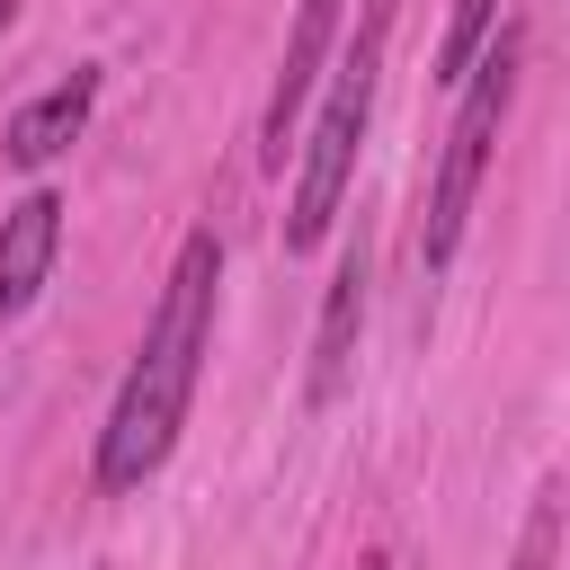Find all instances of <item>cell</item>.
<instances>
[{"mask_svg": "<svg viewBox=\"0 0 570 570\" xmlns=\"http://www.w3.org/2000/svg\"><path fill=\"white\" fill-rule=\"evenodd\" d=\"M89 107H98V71L89 62H71L53 89H36L18 116H9V134H0V151L18 160V169H45L53 151H71L80 142V125H89Z\"/></svg>", "mask_w": 570, "mask_h": 570, "instance_id": "cell-6", "label": "cell"}, {"mask_svg": "<svg viewBox=\"0 0 570 570\" xmlns=\"http://www.w3.org/2000/svg\"><path fill=\"white\" fill-rule=\"evenodd\" d=\"M53 258H62V196H18L9 214H0V321H18L36 294H45V276H53Z\"/></svg>", "mask_w": 570, "mask_h": 570, "instance_id": "cell-5", "label": "cell"}, {"mask_svg": "<svg viewBox=\"0 0 570 570\" xmlns=\"http://www.w3.org/2000/svg\"><path fill=\"white\" fill-rule=\"evenodd\" d=\"M9 18H18V0H0V36H9Z\"/></svg>", "mask_w": 570, "mask_h": 570, "instance_id": "cell-10", "label": "cell"}, {"mask_svg": "<svg viewBox=\"0 0 570 570\" xmlns=\"http://www.w3.org/2000/svg\"><path fill=\"white\" fill-rule=\"evenodd\" d=\"M338 9H347V0H294V36H285V53H276V89H267V125H258L267 169H285V151H294V125H303L312 80H321V62H330Z\"/></svg>", "mask_w": 570, "mask_h": 570, "instance_id": "cell-4", "label": "cell"}, {"mask_svg": "<svg viewBox=\"0 0 570 570\" xmlns=\"http://www.w3.org/2000/svg\"><path fill=\"white\" fill-rule=\"evenodd\" d=\"M356 570H383V561H356Z\"/></svg>", "mask_w": 570, "mask_h": 570, "instance_id": "cell-11", "label": "cell"}, {"mask_svg": "<svg viewBox=\"0 0 570 570\" xmlns=\"http://www.w3.org/2000/svg\"><path fill=\"white\" fill-rule=\"evenodd\" d=\"M383 45H392V9L374 0L356 18V45L330 71L321 116H312V142H303V169H294V205H285V249H321L338 205H347V178H356V151H365V116H374V80H383Z\"/></svg>", "mask_w": 570, "mask_h": 570, "instance_id": "cell-2", "label": "cell"}, {"mask_svg": "<svg viewBox=\"0 0 570 570\" xmlns=\"http://www.w3.org/2000/svg\"><path fill=\"white\" fill-rule=\"evenodd\" d=\"M508 570H561V490L543 481L534 508H525V534H517V561Z\"/></svg>", "mask_w": 570, "mask_h": 570, "instance_id": "cell-9", "label": "cell"}, {"mask_svg": "<svg viewBox=\"0 0 570 570\" xmlns=\"http://www.w3.org/2000/svg\"><path fill=\"white\" fill-rule=\"evenodd\" d=\"M499 36V0H454V18H445V45H436V80H463L472 62H481V45Z\"/></svg>", "mask_w": 570, "mask_h": 570, "instance_id": "cell-8", "label": "cell"}, {"mask_svg": "<svg viewBox=\"0 0 570 570\" xmlns=\"http://www.w3.org/2000/svg\"><path fill=\"white\" fill-rule=\"evenodd\" d=\"M356 321H365V249H347L338 276H330V294H321V330H312V401H330V392L347 383Z\"/></svg>", "mask_w": 570, "mask_h": 570, "instance_id": "cell-7", "label": "cell"}, {"mask_svg": "<svg viewBox=\"0 0 570 570\" xmlns=\"http://www.w3.org/2000/svg\"><path fill=\"white\" fill-rule=\"evenodd\" d=\"M214 285H223V240L214 232H187L178 258H169V285L151 303V330H142V356L98 428V490H142L178 428H187V401H196V374H205V347H214Z\"/></svg>", "mask_w": 570, "mask_h": 570, "instance_id": "cell-1", "label": "cell"}, {"mask_svg": "<svg viewBox=\"0 0 570 570\" xmlns=\"http://www.w3.org/2000/svg\"><path fill=\"white\" fill-rule=\"evenodd\" d=\"M517 62H525V36L499 27L481 45V62L463 71V98H454V125H445V151H436V178H428V214H419V267L445 276L454 249H463V223H472V196L490 178V151H499V125H508V98H517Z\"/></svg>", "mask_w": 570, "mask_h": 570, "instance_id": "cell-3", "label": "cell"}]
</instances>
